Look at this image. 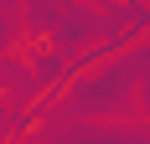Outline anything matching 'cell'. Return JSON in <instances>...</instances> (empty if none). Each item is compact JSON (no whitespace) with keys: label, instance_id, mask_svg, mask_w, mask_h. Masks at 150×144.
Here are the masks:
<instances>
[{"label":"cell","instance_id":"1","mask_svg":"<svg viewBox=\"0 0 150 144\" xmlns=\"http://www.w3.org/2000/svg\"><path fill=\"white\" fill-rule=\"evenodd\" d=\"M0 103H5V87H0Z\"/></svg>","mask_w":150,"mask_h":144}]
</instances>
